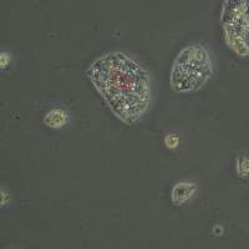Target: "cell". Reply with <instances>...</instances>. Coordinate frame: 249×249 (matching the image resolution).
Listing matches in <instances>:
<instances>
[{"label": "cell", "instance_id": "1", "mask_svg": "<svg viewBox=\"0 0 249 249\" xmlns=\"http://www.w3.org/2000/svg\"><path fill=\"white\" fill-rule=\"evenodd\" d=\"M86 76L113 116L126 126L139 124L150 108L151 74L124 51H108L96 57Z\"/></svg>", "mask_w": 249, "mask_h": 249}, {"label": "cell", "instance_id": "5", "mask_svg": "<svg viewBox=\"0 0 249 249\" xmlns=\"http://www.w3.org/2000/svg\"><path fill=\"white\" fill-rule=\"evenodd\" d=\"M197 192H198V186L196 182L188 179L176 182L171 190V202L173 206L182 207L195 198Z\"/></svg>", "mask_w": 249, "mask_h": 249}, {"label": "cell", "instance_id": "8", "mask_svg": "<svg viewBox=\"0 0 249 249\" xmlns=\"http://www.w3.org/2000/svg\"><path fill=\"white\" fill-rule=\"evenodd\" d=\"M163 142H164V146H166L168 150H176V148L178 147V144H179V136L177 135V133L170 132L164 136Z\"/></svg>", "mask_w": 249, "mask_h": 249}, {"label": "cell", "instance_id": "11", "mask_svg": "<svg viewBox=\"0 0 249 249\" xmlns=\"http://www.w3.org/2000/svg\"><path fill=\"white\" fill-rule=\"evenodd\" d=\"M223 233H224L223 226H221V224H215L214 228H213V234L217 235V237H219V235H222Z\"/></svg>", "mask_w": 249, "mask_h": 249}, {"label": "cell", "instance_id": "4", "mask_svg": "<svg viewBox=\"0 0 249 249\" xmlns=\"http://www.w3.org/2000/svg\"><path fill=\"white\" fill-rule=\"evenodd\" d=\"M242 26L223 25V39L227 46L239 57H249V44Z\"/></svg>", "mask_w": 249, "mask_h": 249}, {"label": "cell", "instance_id": "10", "mask_svg": "<svg viewBox=\"0 0 249 249\" xmlns=\"http://www.w3.org/2000/svg\"><path fill=\"white\" fill-rule=\"evenodd\" d=\"M0 196H1V207H5L6 203L10 201V192L6 190L5 187H1V190H0Z\"/></svg>", "mask_w": 249, "mask_h": 249}, {"label": "cell", "instance_id": "3", "mask_svg": "<svg viewBox=\"0 0 249 249\" xmlns=\"http://www.w3.org/2000/svg\"><path fill=\"white\" fill-rule=\"evenodd\" d=\"M221 20L223 25L244 28L249 20V0H224Z\"/></svg>", "mask_w": 249, "mask_h": 249}, {"label": "cell", "instance_id": "9", "mask_svg": "<svg viewBox=\"0 0 249 249\" xmlns=\"http://www.w3.org/2000/svg\"><path fill=\"white\" fill-rule=\"evenodd\" d=\"M10 62H12V53L6 50L1 51L0 53V69L5 71L10 66Z\"/></svg>", "mask_w": 249, "mask_h": 249}, {"label": "cell", "instance_id": "7", "mask_svg": "<svg viewBox=\"0 0 249 249\" xmlns=\"http://www.w3.org/2000/svg\"><path fill=\"white\" fill-rule=\"evenodd\" d=\"M235 172L239 178H249V157L248 156H239L235 161Z\"/></svg>", "mask_w": 249, "mask_h": 249}, {"label": "cell", "instance_id": "2", "mask_svg": "<svg viewBox=\"0 0 249 249\" xmlns=\"http://www.w3.org/2000/svg\"><path fill=\"white\" fill-rule=\"evenodd\" d=\"M214 74L210 51L199 43L181 49L172 62L170 85L176 93H191L201 90Z\"/></svg>", "mask_w": 249, "mask_h": 249}, {"label": "cell", "instance_id": "6", "mask_svg": "<svg viewBox=\"0 0 249 249\" xmlns=\"http://www.w3.org/2000/svg\"><path fill=\"white\" fill-rule=\"evenodd\" d=\"M70 121V113L62 107H53L44 115L43 122L51 130H61Z\"/></svg>", "mask_w": 249, "mask_h": 249}, {"label": "cell", "instance_id": "12", "mask_svg": "<svg viewBox=\"0 0 249 249\" xmlns=\"http://www.w3.org/2000/svg\"><path fill=\"white\" fill-rule=\"evenodd\" d=\"M244 30H246L247 34H249V20L246 23V25H244Z\"/></svg>", "mask_w": 249, "mask_h": 249}]
</instances>
